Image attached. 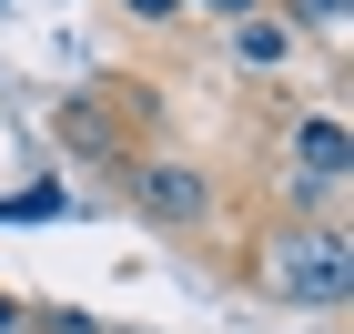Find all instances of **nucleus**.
<instances>
[{"label":"nucleus","instance_id":"f257e3e1","mask_svg":"<svg viewBox=\"0 0 354 334\" xmlns=\"http://www.w3.org/2000/svg\"><path fill=\"white\" fill-rule=\"evenodd\" d=\"M263 284L283 304H344L354 294V253H344V233H283L273 263H263Z\"/></svg>","mask_w":354,"mask_h":334},{"label":"nucleus","instance_id":"f03ea898","mask_svg":"<svg viewBox=\"0 0 354 334\" xmlns=\"http://www.w3.org/2000/svg\"><path fill=\"white\" fill-rule=\"evenodd\" d=\"M122 172H132V203L162 223V233H192V223L213 213V172L183 163V152H132Z\"/></svg>","mask_w":354,"mask_h":334},{"label":"nucleus","instance_id":"7ed1b4c3","mask_svg":"<svg viewBox=\"0 0 354 334\" xmlns=\"http://www.w3.org/2000/svg\"><path fill=\"white\" fill-rule=\"evenodd\" d=\"M344 163H354L344 122H324V111H314V122H294V183H304V193H334V183H344Z\"/></svg>","mask_w":354,"mask_h":334},{"label":"nucleus","instance_id":"20e7f679","mask_svg":"<svg viewBox=\"0 0 354 334\" xmlns=\"http://www.w3.org/2000/svg\"><path fill=\"white\" fill-rule=\"evenodd\" d=\"M61 142H82V152H102V163H122V122H111L91 91H71V102H61Z\"/></svg>","mask_w":354,"mask_h":334},{"label":"nucleus","instance_id":"39448f33","mask_svg":"<svg viewBox=\"0 0 354 334\" xmlns=\"http://www.w3.org/2000/svg\"><path fill=\"white\" fill-rule=\"evenodd\" d=\"M233 61H243V71H283V61H294V21H263V10L233 21Z\"/></svg>","mask_w":354,"mask_h":334},{"label":"nucleus","instance_id":"423d86ee","mask_svg":"<svg viewBox=\"0 0 354 334\" xmlns=\"http://www.w3.org/2000/svg\"><path fill=\"white\" fill-rule=\"evenodd\" d=\"M294 21H314V30H334V21H344V0H294Z\"/></svg>","mask_w":354,"mask_h":334},{"label":"nucleus","instance_id":"0eeeda50","mask_svg":"<svg viewBox=\"0 0 354 334\" xmlns=\"http://www.w3.org/2000/svg\"><path fill=\"white\" fill-rule=\"evenodd\" d=\"M132 21H183V0H122Z\"/></svg>","mask_w":354,"mask_h":334},{"label":"nucleus","instance_id":"6e6552de","mask_svg":"<svg viewBox=\"0 0 354 334\" xmlns=\"http://www.w3.org/2000/svg\"><path fill=\"white\" fill-rule=\"evenodd\" d=\"M192 10H213V21H253L263 0H192Z\"/></svg>","mask_w":354,"mask_h":334},{"label":"nucleus","instance_id":"1a4fd4ad","mask_svg":"<svg viewBox=\"0 0 354 334\" xmlns=\"http://www.w3.org/2000/svg\"><path fill=\"white\" fill-rule=\"evenodd\" d=\"M10 324H21V304H10V294H0V334H10Z\"/></svg>","mask_w":354,"mask_h":334}]
</instances>
